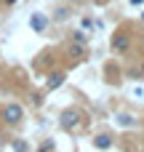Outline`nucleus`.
<instances>
[{
	"instance_id": "18",
	"label": "nucleus",
	"mask_w": 144,
	"mask_h": 152,
	"mask_svg": "<svg viewBox=\"0 0 144 152\" xmlns=\"http://www.w3.org/2000/svg\"><path fill=\"white\" fill-rule=\"evenodd\" d=\"M142 19H144V13H142Z\"/></svg>"
},
{
	"instance_id": "14",
	"label": "nucleus",
	"mask_w": 144,
	"mask_h": 152,
	"mask_svg": "<svg viewBox=\"0 0 144 152\" xmlns=\"http://www.w3.org/2000/svg\"><path fill=\"white\" fill-rule=\"evenodd\" d=\"M3 3H5V5H13V3H16V0H3Z\"/></svg>"
},
{
	"instance_id": "15",
	"label": "nucleus",
	"mask_w": 144,
	"mask_h": 152,
	"mask_svg": "<svg viewBox=\"0 0 144 152\" xmlns=\"http://www.w3.org/2000/svg\"><path fill=\"white\" fill-rule=\"evenodd\" d=\"M142 75H144V64H142Z\"/></svg>"
},
{
	"instance_id": "5",
	"label": "nucleus",
	"mask_w": 144,
	"mask_h": 152,
	"mask_svg": "<svg viewBox=\"0 0 144 152\" xmlns=\"http://www.w3.org/2000/svg\"><path fill=\"white\" fill-rule=\"evenodd\" d=\"M64 80H67V75H64V72H53V75H48L45 88H48V91H56V88H61V86H64Z\"/></svg>"
},
{
	"instance_id": "17",
	"label": "nucleus",
	"mask_w": 144,
	"mask_h": 152,
	"mask_svg": "<svg viewBox=\"0 0 144 152\" xmlns=\"http://www.w3.org/2000/svg\"><path fill=\"white\" fill-rule=\"evenodd\" d=\"M99 3H104V0H99Z\"/></svg>"
},
{
	"instance_id": "11",
	"label": "nucleus",
	"mask_w": 144,
	"mask_h": 152,
	"mask_svg": "<svg viewBox=\"0 0 144 152\" xmlns=\"http://www.w3.org/2000/svg\"><path fill=\"white\" fill-rule=\"evenodd\" d=\"M118 123L128 128V126H134V118H131V115H120V118H118Z\"/></svg>"
},
{
	"instance_id": "1",
	"label": "nucleus",
	"mask_w": 144,
	"mask_h": 152,
	"mask_svg": "<svg viewBox=\"0 0 144 152\" xmlns=\"http://www.w3.org/2000/svg\"><path fill=\"white\" fill-rule=\"evenodd\" d=\"M59 120H61V128L64 131H77L83 126V112L80 110H64Z\"/></svg>"
},
{
	"instance_id": "16",
	"label": "nucleus",
	"mask_w": 144,
	"mask_h": 152,
	"mask_svg": "<svg viewBox=\"0 0 144 152\" xmlns=\"http://www.w3.org/2000/svg\"><path fill=\"white\" fill-rule=\"evenodd\" d=\"M69 3H77V0H69Z\"/></svg>"
},
{
	"instance_id": "9",
	"label": "nucleus",
	"mask_w": 144,
	"mask_h": 152,
	"mask_svg": "<svg viewBox=\"0 0 144 152\" xmlns=\"http://www.w3.org/2000/svg\"><path fill=\"white\" fill-rule=\"evenodd\" d=\"M72 40H75V43H86V40H88V35H86L83 29H75V32H72Z\"/></svg>"
},
{
	"instance_id": "8",
	"label": "nucleus",
	"mask_w": 144,
	"mask_h": 152,
	"mask_svg": "<svg viewBox=\"0 0 144 152\" xmlns=\"http://www.w3.org/2000/svg\"><path fill=\"white\" fill-rule=\"evenodd\" d=\"M69 13H72V8H69V5H59V8L53 11V21H67V19H69Z\"/></svg>"
},
{
	"instance_id": "3",
	"label": "nucleus",
	"mask_w": 144,
	"mask_h": 152,
	"mask_svg": "<svg viewBox=\"0 0 144 152\" xmlns=\"http://www.w3.org/2000/svg\"><path fill=\"white\" fill-rule=\"evenodd\" d=\"M128 45H131V37H128V35H123V32L112 35V51L123 53V51H128Z\"/></svg>"
},
{
	"instance_id": "10",
	"label": "nucleus",
	"mask_w": 144,
	"mask_h": 152,
	"mask_svg": "<svg viewBox=\"0 0 144 152\" xmlns=\"http://www.w3.org/2000/svg\"><path fill=\"white\" fill-rule=\"evenodd\" d=\"M37 152H53V142H51V139H45V142L37 147Z\"/></svg>"
},
{
	"instance_id": "7",
	"label": "nucleus",
	"mask_w": 144,
	"mask_h": 152,
	"mask_svg": "<svg viewBox=\"0 0 144 152\" xmlns=\"http://www.w3.org/2000/svg\"><path fill=\"white\" fill-rule=\"evenodd\" d=\"M94 147H96V150H110V147H112V136H110V134H99V136L94 139Z\"/></svg>"
},
{
	"instance_id": "13",
	"label": "nucleus",
	"mask_w": 144,
	"mask_h": 152,
	"mask_svg": "<svg viewBox=\"0 0 144 152\" xmlns=\"http://www.w3.org/2000/svg\"><path fill=\"white\" fill-rule=\"evenodd\" d=\"M144 0H131V5H142Z\"/></svg>"
},
{
	"instance_id": "2",
	"label": "nucleus",
	"mask_w": 144,
	"mask_h": 152,
	"mask_svg": "<svg viewBox=\"0 0 144 152\" xmlns=\"http://www.w3.org/2000/svg\"><path fill=\"white\" fill-rule=\"evenodd\" d=\"M3 118H5V123H11V126H19L21 120H24V110L19 107V104H5V110H3Z\"/></svg>"
},
{
	"instance_id": "6",
	"label": "nucleus",
	"mask_w": 144,
	"mask_h": 152,
	"mask_svg": "<svg viewBox=\"0 0 144 152\" xmlns=\"http://www.w3.org/2000/svg\"><path fill=\"white\" fill-rule=\"evenodd\" d=\"M67 53L75 56V59H83V56H86V43H75V40H72L69 48H67Z\"/></svg>"
},
{
	"instance_id": "4",
	"label": "nucleus",
	"mask_w": 144,
	"mask_h": 152,
	"mask_svg": "<svg viewBox=\"0 0 144 152\" xmlns=\"http://www.w3.org/2000/svg\"><path fill=\"white\" fill-rule=\"evenodd\" d=\"M29 27H32L35 32H43V29L48 27V16H45V13H32V16H29Z\"/></svg>"
},
{
	"instance_id": "12",
	"label": "nucleus",
	"mask_w": 144,
	"mask_h": 152,
	"mask_svg": "<svg viewBox=\"0 0 144 152\" xmlns=\"http://www.w3.org/2000/svg\"><path fill=\"white\" fill-rule=\"evenodd\" d=\"M13 152H27V144H24V139H16V142H13Z\"/></svg>"
}]
</instances>
